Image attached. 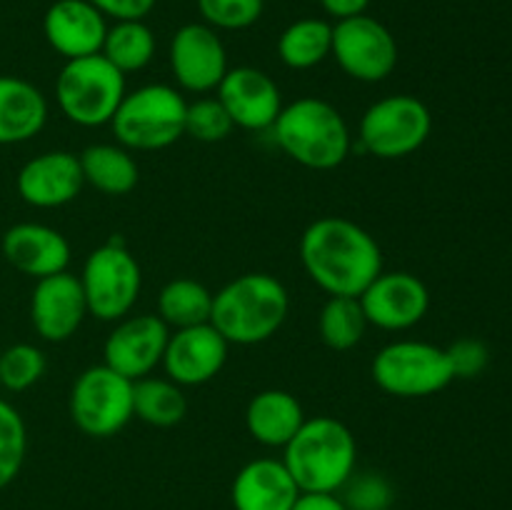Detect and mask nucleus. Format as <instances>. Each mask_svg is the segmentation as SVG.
Here are the masks:
<instances>
[{
  "label": "nucleus",
  "instance_id": "13",
  "mask_svg": "<svg viewBox=\"0 0 512 510\" xmlns=\"http://www.w3.org/2000/svg\"><path fill=\"white\" fill-rule=\"evenodd\" d=\"M358 300L368 325L390 333L415 328L430 310L428 285L408 270H383Z\"/></svg>",
  "mask_w": 512,
  "mask_h": 510
},
{
  "label": "nucleus",
  "instance_id": "31",
  "mask_svg": "<svg viewBox=\"0 0 512 510\" xmlns=\"http://www.w3.org/2000/svg\"><path fill=\"white\" fill-rule=\"evenodd\" d=\"M48 360L40 348L30 343H15L0 353V385L10 393L33 388L45 375Z\"/></svg>",
  "mask_w": 512,
  "mask_h": 510
},
{
  "label": "nucleus",
  "instance_id": "36",
  "mask_svg": "<svg viewBox=\"0 0 512 510\" xmlns=\"http://www.w3.org/2000/svg\"><path fill=\"white\" fill-rule=\"evenodd\" d=\"M105 18L145 20L155 8V0H90Z\"/></svg>",
  "mask_w": 512,
  "mask_h": 510
},
{
  "label": "nucleus",
  "instance_id": "8",
  "mask_svg": "<svg viewBox=\"0 0 512 510\" xmlns=\"http://www.w3.org/2000/svg\"><path fill=\"white\" fill-rule=\"evenodd\" d=\"M433 115L420 98L410 93L385 95L363 113L358 145L380 160H400L418 153L430 138Z\"/></svg>",
  "mask_w": 512,
  "mask_h": 510
},
{
  "label": "nucleus",
  "instance_id": "15",
  "mask_svg": "<svg viewBox=\"0 0 512 510\" xmlns=\"http://www.w3.org/2000/svg\"><path fill=\"white\" fill-rule=\"evenodd\" d=\"M230 343L215 330L213 323L190 325V328L170 330L168 345L163 353L165 378L180 388L205 385L223 370L228 360Z\"/></svg>",
  "mask_w": 512,
  "mask_h": 510
},
{
  "label": "nucleus",
  "instance_id": "17",
  "mask_svg": "<svg viewBox=\"0 0 512 510\" xmlns=\"http://www.w3.org/2000/svg\"><path fill=\"white\" fill-rule=\"evenodd\" d=\"M88 315V303L78 275L63 270L35 280L30 295V323L43 340L65 343L78 333Z\"/></svg>",
  "mask_w": 512,
  "mask_h": 510
},
{
  "label": "nucleus",
  "instance_id": "10",
  "mask_svg": "<svg viewBox=\"0 0 512 510\" xmlns=\"http://www.w3.org/2000/svg\"><path fill=\"white\" fill-rule=\"evenodd\" d=\"M70 418L88 438H113L133 420V380L105 363L90 365L70 388Z\"/></svg>",
  "mask_w": 512,
  "mask_h": 510
},
{
  "label": "nucleus",
  "instance_id": "22",
  "mask_svg": "<svg viewBox=\"0 0 512 510\" xmlns=\"http://www.w3.org/2000/svg\"><path fill=\"white\" fill-rule=\"evenodd\" d=\"M48 123L43 90L18 75H0V145L33 140Z\"/></svg>",
  "mask_w": 512,
  "mask_h": 510
},
{
  "label": "nucleus",
  "instance_id": "24",
  "mask_svg": "<svg viewBox=\"0 0 512 510\" xmlns=\"http://www.w3.org/2000/svg\"><path fill=\"white\" fill-rule=\"evenodd\" d=\"M80 158L85 185L103 195H128L140 180V168L133 158V150L120 143H95L88 145Z\"/></svg>",
  "mask_w": 512,
  "mask_h": 510
},
{
  "label": "nucleus",
  "instance_id": "1",
  "mask_svg": "<svg viewBox=\"0 0 512 510\" xmlns=\"http://www.w3.org/2000/svg\"><path fill=\"white\" fill-rule=\"evenodd\" d=\"M300 263L323 293L360 298L383 273V250L355 220L325 215L305 228L300 238Z\"/></svg>",
  "mask_w": 512,
  "mask_h": 510
},
{
  "label": "nucleus",
  "instance_id": "23",
  "mask_svg": "<svg viewBox=\"0 0 512 510\" xmlns=\"http://www.w3.org/2000/svg\"><path fill=\"white\" fill-rule=\"evenodd\" d=\"M303 423V405L288 390H260L245 408V428L250 438L265 448H285Z\"/></svg>",
  "mask_w": 512,
  "mask_h": 510
},
{
  "label": "nucleus",
  "instance_id": "27",
  "mask_svg": "<svg viewBox=\"0 0 512 510\" xmlns=\"http://www.w3.org/2000/svg\"><path fill=\"white\" fill-rule=\"evenodd\" d=\"M213 293L200 280L173 278L158 293V318L170 330L210 323Z\"/></svg>",
  "mask_w": 512,
  "mask_h": 510
},
{
  "label": "nucleus",
  "instance_id": "4",
  "mask_svg": "<svg viewBox=\"0 0 512 510\" xmlns=\"http://www.w3.org/2000/svg\"><path fill=\"white\" fill-rule=\"evenodd\" d=\"M270 130L278 148L310 170L340 168L353 150L348 120L333 103L315 95L283 105Z\"/></svg>",
  "mask_w": 512,
  "mask_h": 510
},
{
  "label": "nucleus",
  "instance_id": "21",
  "mask_svg": "<svg viewBox=\"0 0 512 510\" xmlns=\"http://www.w3.org/2000/svg\"><path fill=\"white\" fill-rule=\"evenodd\" d=\"M300 488L283 460L255 458L238 470L230 488L235 510H293Z\"/></svg>",
  "mask_w": 512,
  "mask_h": 510
},
{
  "label": "nucleus",
  "instance_id": "25",
  "mask_svg": "<svg viewBox=\"0 0 512 510\" xmlns=\"http://www.w3.org/2000/svg\"><path fill=\"white\" fill-rule=\"evenodd\" d=\"M333 23L323 18H300L290 23L278 38V55L285 68L310 70L330 58Z\"/></svg>",
  "mask_w": 512,
  "mask_h": 510
},
{
  "label": "nucleus",
  "instance_id": "29",
  "mask_svg": "<svg viewBox=\"0 0 512 510\" xmlns=\"http://www.w3.org/2000/svg\"><path fill=\"white\" fill-rule=\"evenodd\" d=\"M368 320H365L363 308L358 298H343V295H330L318 315V333L320 340L330 350H353L360 345Z\"/></svg>",
  "mask_w": 512,
  "mask_h": 510
},
{
  "label": "nucleus",
  "instance_id": "33",
  "mask_svg": "<svg viewBox=\"0 0 512 510\" xmlns=\"http://www.w3.org/2000/svg\"><path fill=\"white\" fill-rule=\"evenodd\" d=\"M338 493L348 510H390L395 500L393 485L380 473H353Z\"/></svg>",
  "mask_w": 512,
  "mask_h": 510
},
{
  "label": "nucleus",
  "instance_id": "30",
  "mask_svg": "<svg viewBox=\"0 0 512 510\" xmlns=\"http://www.w3.org/2000/svg\"><path fill=\"white\" fill-rule=\"evenodd\" d=\"M28 453V428L15 405L0 398V490L20 475Z\"/></svg>",
  "mask_w": 512,
  "mask_h": 510
},
{
  "label": "nucleus",
  "instance_id": "9",
  "mask_svg": "<svg viewBox=\"0 0 512 510\" xmlns=\"http://www.w3.org/2000/svg\"><path fill=\"white\" fill-rule=\"evenodd\" d=\"M375 385L395 398H425L455 380L448 350L425 340H393L375 353L370 365Z\"/></svg>",
  "mask_w": 512,
  "mask_h": 510
},
{
  "label": "nucleus",
  "instance_id": "11",
  "mask_svg": "<svg viewBox=\"0 0 512 510\" xmlns=\"http://www.w3.org/2000/svg\"><path fill=\"white\" fill-rule=\"evenodd\" d=\"M338 68L358 83H383L398 68V43L388 25L368 13L335 20L333 50Z\"/></svg>",
  "mask_w": 512,
  "mask_h": 510
},
{
  "label": "nucleus",
  "instance_id": "34",
  "mask_svg": "<svg viewBox=\"0 0 512 510\" xmlns=\"http://www.w3.org/2000/svg\"><path fill=\"white\" fill-rule=\"evenodd\" d=\"M203 23L215 30H245L260 20L265 0H198Z\"/></svg>",
  "mask_w": 512,
  "mask_h": 510
},
{
  "label": "nucleus",
  "instance_id": "37",
  "mask_svg": "<svg viewBox=\"0 0 512 510\" xmlns=\"http://www.w3.org/2000/svg\"><path fill=\"white\" fill-rule=\"evenodd\" d=\"M293 510H348L338 493H300Z\"/></svg>",
  "mask_w": 512,
  "mask_h": 510
},
{
  "label": "nucleus",
  "instance_id": "14",
  "mask_svg": "<svg viewBox=\"0 0 512 510\" xmlns=\"http://www.w3.org/2000/svg\"><path fill=\"white\" fill-rule=\"evenodd\" d=\"M168 338L170 328L155 313L125 315L105 338L103 363L135 383L163 363Z\"/></svg>",
  "mask_w": 512,
  "mask_h": 510
},
{
  "label": "nucleus",
  "instance_id": "16",
  "mask_svg": "<svg viewBox=\"0 0 512 510\" xmlns=\"http://www.w3.org/2000/svg\"><path fill=\"white\" fill-rule=\"evenodd\" d=\"M215 93H218L215 98L228 110L235 128L253 130V133L273 128L283 110L278 83L265 70L253 68V65L230 68Z\"/></svg>",
  "mask_w": 512,
  "mask_h": 510
},
{
  "label": "nucleus",
  "instance_id": "12",
  "mask_svg": "<svg viewBox=\"0 0 512 510\" xmlns=\"http://www.w3.org/2000/svg\"><path fill=\"white\" fill-rule=\"evenodd\" d=\"M168 60L178 88L195 95L215 93L230 70L228 50L218 30L205 23H185L175 30Z\"/></svg>",
  "mask_w": 512,
  "mask_h": 510
},
{
  "label": "nucleus",
  "instance_id": "38",
  "mask_svg": "<svg viewBox=\"0 0 512 510\" xmlns=\"http://www.w3.org/2000/svg\"><path fill=\"white\" fill-rule=\"evenodd\" d=\"M325 13L335 20L343 18H353V15H360L368 10L370 0H320Z\"/></svg>",
  "mask_w": 512,
  "mask_h": 510
},
{
  "label": "nucleus",
  "instance_id": "2",
  "mask_svg": "<svg viewBox=\"0 0 512 510\" xmlns=\"http://www.w3.org/2000/svg\"><path fill=\"white\" fill-rule=\"evenodd\" d=\"M290 310L285 285L270 273H243L213 293L210 323L230 345H258L283 328Z\"/></svg>",
  "mask_w": 512,
  "mask_h": 510
},
{
  "label": "nucleus",
  "instance_id": "20",
  "mask_svg": "<svg viewBox=\"0 0 512 510\" xmlns=\"http://www.w3.org/2000/svg\"><path fill=\"white\" fill-rule=\"evenodd\" d=\"M3 255L18 273L40 280L68 270L70 243L50 225L18 223L5 230Z\"/></svg>",
  "mask_w": 512,
  "mask_h": 510
},
{
  "label": "nucleus",
  "instance_id": "7",
  "mask_svg": "<svg viewBox=\"0 0 512 510\" xmlns=\"http://www.w3.org/2000/svg\"><path fill=\"white\" fill-rule=\"evenodd\" d=\"M88 313L103 323L130 315L143 290V270L123 238H110L85 258L80 270Z\"/></svg>",
  "mask_w": 512,
  "mask_h": 510
},
{
  "label": "nucleus",
  "instance_id": "35",
  "mask_svg": "<svg viewBox=\"0 0 512 510\" xmlns=\"http://www.w3.org/2000/svg\"><path fill=\"white\" fill-rule=\"evenodd\" d=\"M448 350L450 368H453L455 378H478L485 368H488L490 353L485 343L475 338L455 340Z\"/></svg>",
  "mask_w": 512,
  "mask_h": 510
},
{
  "label": "nucleus",
  "instance_id": "28",
  "mask_svg": "<svg viewBox=\"0 0 512 510\" xmlns=\"http://www.w3.org/2000/svg\"><path fill=\"white\" fill-rule=\"evenodd\" d=\"M103 58H108L123 75L148 68L155 55V35L145 20H115L105 33Z\"/></svg>",
  "mask_w": 512,
  "mask_h": 510
},
{
  "label": "nucleus",
  "instance_id": "5",
  "mask_svg": "<svg viewBox=\"0 0 512 510\" xmlns=\"http://www.w3.org/2000/svg\"><path fill=\"white\" fill-rule=\"evenodd\" d=\"M185 110L188 100L173 85H140L120 100L110 128L123 148L140 153L163 150L185 135Z\"/></svg>",
  "mask_w": 512,
  "mask_h": 510
},
{
  "label": "nucleus",
  "instance_id": "18",
  "mask_svg": "<svg viewBox=\"0 0 512 510\" xmlns=\"http://www.w3.org/2000/svg\"><path fill=\"white\" fill-rule=\"evenodd\" d=\"M83 185L80 158L70 150H48V153L35 155L18 170V178H15L20 198L40 210L63 208L73 203Z\"/></svg>",
  "mask_w": 512,
  "mask_h": 510
},
{
  "label": "nucleus",
  "instance_id": "19",
  "mask_svg": "<svg viewBox=\"0 0 512 510\" xmlns=\"http://www.w3.org/2000/svg\"><path fill=\"white\" fill-rule=\"evenodd\" d=\"M50 48L65 60L98 55L103 50L108 18L90 0H55L43 18Z\"/></svg>",
  "mask_w": 512,
  "mask_h": 510
},
{
  "label": "nucleus",
  "instance_id": "26",
  "mask_svg": "<svg viewBox=\"0 0 512 510\" xmlns=\"http://www.w3.org/2000/svg\"><path fill=\"white\" fill-rule=\"evenodd\" d=\"M188 413L183 388L170 378H140L133 383V418L153 428H173Z\"/></svg>",
  "mask_w": 512,
  "mask_h": 510
},
{
  "label": "nucleus",
  "instance_id": "6",
  "mask_svg": "<svg viewBox=\"0 0 512 510\" xmlns=\"http://www.w3.org/2000/svg\"><path fill=\"white\" fill-rule=\"evenodd\" d=\"M125 93V75L100 53L65 60L55 78V103L80 128L110 125Z\"/></svg>",
  "mask_w": 512,
  "mask_h": 510
},
{
  "label": "nucleus",
  "instance_id": "3",
  "mask_svg": "<svg viewBox=\"0 0 512 510\" xmlns=\"http://www.w3.org/2000/svg\"><path fill=\"white\" fill-rule=\"evenodd\" d=\"M285 468L300 493H338L358 465V443L343 420L333 415L305 418L283 448Z\"/></svg>",
  "mask_w": 512,
  "mask_h": 510
},
{
  "label": "nucleus",
  "instance_id": "32",
  "mask_svg": "<svg viewBox=\"0 0 512 510\" xmlns=\"http://www.w3.org/2000/svg\"><path fill=\"white\" fill-rule=\"evenodd\" d=\"M233 130V120H230L228 110L223 108L218 98L203 95V98L188 103V110H185V135L200 140V143H220Z\"/></svg>",
  "mask_w": 512,
  "mask_h": 510
}]
</instances>
